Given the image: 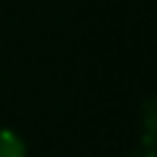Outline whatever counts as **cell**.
<instances>
[{"mask_svg": "<svg viewBox=\"0 0 157 157\" xmlns=\"http://www.w3.org/2000/svg\"><path fill=\"white\" fill-rule=\"evenodd\" d=\"M0 157H24V141L13 131H0Z\"/></svg>", "mask_w": 157, "mask_h": 157, "instance_id": "1", "label": "cell"}]
</instances>
